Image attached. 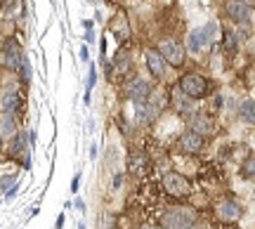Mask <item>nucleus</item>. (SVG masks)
<instances>
[{"label":"nucleus","instance_id":"nucleus-15","mask_svg":"<svg viewBox=\"0 0 255 229\" xmlns=\"http://www.w3.org/2000/svg\"><path fill=\"white\" fill-rule=\"evenodd\" d=\"M239 116L244 123H255V102L253 100H244L239 104Z\"/></svg>","mask_w":255,"mask_h":229},{"label":"nucleus","instance_id":"nucleus-28","mask_svg":"<svg viewBox=\"0 0 255 229\" xmlns=\"http://www.w3.org/2000/svg\"><path fill=\"white\" fill-rule=\"evenodd\" d=\"M0 144H2V135H0Z\"/></svg>","mask_w":255,"mask_h":229},{"label":"nucleus","instance_id":"nucleus-3","mask_svg":"<svg viewBox=\"0 0 255 229\" xmlns=\"http://www.w3.org/2000/svg\"><path fill=\"white\" fill-rule=\"evenodd\" d=\"M158 52L163 55V59L170 66H182L184 64V47L177 40H163L158 45Z\"/></svg>","mask_w":255,"mask_h":229},{"label":"nucleus","instance_id":"nucleus-19","mask_svg":"<svg viewBox=\"0 0 255 229\" xmlns=\"http://www.w3.org/2000/svg\"><path fill=\"white\" fill-rule=\"evenodd\" d=\"M225 47H227L229 52H234V50H237V38H234V33H232V31H227V33H225Z\"/></svg>","mask_w":255,"mask_h":229},{"label":"nucleus","instance_id":"nucleus-1","mask_svg":"<svg viewBox=\"0 0 255 229\" xmlns=\"http://www.w3.org/2000/svg\"><path fill=\"white\" fill-rule=\"evenodd\" d=\"M196 222V213L191 208H175V211H168L161 220V227L163 229H191Z\"/></svg>","mask_w":255,"mask_h":229},{"label":"nucleus","instance_id":"nucleus-29","mask_svg":"<svg viewBox=\"0 0 255 229\" xmlns=\"http://www.w3.org/2000/svg\"><path fill=\"white\" fill-rule=\"evenodd\" d=\"M191 229H194V227H191Z\"/></svg>","mask_w":255,"mask_h":229},{"label":"nucleus","instance_id":"nucleus-21","mask_svg":"<svg viewBox=\"0 0 255 229\" xmlns=\"http://www.w3.org/2000/svg\"><path fill=\"white\" fill-rule=\"evenodd\" d=\"M244 173L253 175V177H255V158H248L246 163H244Z\"/></svg>","mask_w":255,"mask_h":229},{"label":"nucleus","instance_id":"nucleus-22","mask_svg":"<svg viewBox=\"0 0 255 229\" xmlns=\"http://www.w3.org/2000/svg\"><path fill=\"white\" fill-rule=\"evenodd\" d=\"M0 5L5 9H12V5H19V0H0Z\"/></svg>","mask_w":255,"mask_h":229},{"label":"nucleus","instance_id":"nucleus-18","mask_svg":"<svg viewBox=\"0 0 255 229\" xmlns=\"http://www.w3.org/2000/svg\"><path fill=\"white\" fill-rule=\"evenodd\" d=\"M19 76H21V81H24V83L31 81V66H28V57L21 62V66H19Z\"/></svg>","mask_w":255,"mask_h":229},{"label":"nucleus","instance_id":"nucleus-6","mask_svg":"<svg viewBox=\"0 0 255 229\" xmlns=\"http://www.w3.org/2000/svg\"><path fill=\"white\" fill-rule=\"evenodd\" d=\"M215 28H218V26H215V21H210L206 28H194V31L189 33V40H187V43H189V50H191V52H199L203 45H208L210 40H213Z\"/></svg>","mask_w":255,"mask_h":229},{"label":"nucleus","instance_id":"nucleus-13","mask_svg":"<svg viewBox=\"0 0 255 229\" xmlns=\"http://www.w3.org/2000/svg\"><path fill=\"white\" fill-rule=\"evenodd\" d=\"M17 132V120L12 116V111H2L0 114V135L2 137H14Z\"/></svg>","mask_w":255,"mask_h":229},{"label":"nucleus","instance_id":"nucleus-27","mask_svg":"<svg viewBox=\"0 0 255 229\" xmlns=\"http://www.w3.org/2000/svg\"><path fill=\"white\" fill-rule=\"evenodd\" d=\"M241 2H246L248 7H251V5H255V0H241Z\"/></svg>","mask_w":255,"mask_h":229},{"label":"nucleus","instance_id":"nucleus-10","mask_svg":"<svg viewBox=\"0 0 255 229\" xmlns=\"http://www.w3.org/2000/svg\"><path fill=\"white\" fill-rule=\"evenodd\" d=\"M227 14L229 19H234L237 24H246L248 17H251V7L241 0H229L227 2Z\"/></svg>","mask_w":255,"mask_h":229},{"label":"nucleus","instance_id":"nucleus-14","mask_svg":"<svg viewBox=\"0 0 255 229\" xmlns=\"http://www.w3.org/2000/svg\"><path fill=\"white\" fill-rule=\"evenodd\" d=\"M19 104H21V100H19L17 90L2 92V97H0V107H2V111H17Z\"/></svg>","mask_w":255,"mask_h":229},{"label":"nucleus","instance_id":"nucleus-2","mask_svg":"<svg viewBox=\"0 0 255 229\" xmlns=\"http://www.w3.org/2000/svg\"><path fill=\"white\" fill-rule=\"evenodd\" d=\"M180 90L191 100H199V97H203L208 92V81L199 74H187L180 78Z\"/></svg>","mask_w":255,"mask_h":229},{"label":"nucleus","instance_id":"nucleus-7","mask_svg":"<svg viewBox=\"0 0 255 229\" xmlns=\"http://www.w3.org/2000/svg\"><path fill=\"white\" fill-rule=\"evenodd\" d=\"M126 95H128V100H132L135 104L146 102L149 95H151V85H149L144 78H135V81H130L126 85Z\"/></svg>","mask_w":255,"mask_h":229},{"label":"nucleus","instance_id":"nucleus-11","mask_svg":"<svg viewBox=\"0 0 255 229\" xmlns=\"http://www.w3.org/2000/svg\"><path fill=\"white\" fill-rule=\"evenodd\" d=\"M218 215L227 222L239 220V218H241V206H239L237 201H232V199H225V201L218 203Z\"/></svg>","mask_w":255,"mask_h":229},{"label":"nucleus","instance_id":"nucleus-16","mask_svg":"<svg viewBox=\"0 0 255 229\" xmlns=\"http://www.w3.org/2000/svg\"><path fill=\"white\" fill-rule=\"evenodd\" d=\"M26 149V132H17L14 137H12V144H9V151H12V156L21 154Z\"/></svg>","mask_w":255,"mask_h":229},{"label":"nucleus","instance_id":"nucleus-23","mask_svg":"<svg viewBox=\"0 0 255 229\" xmlns=\"http://www.w3.org/2000/svg\"><path fill=\"white\" fill-rule=\"evenodd\" d=\"M78 184H81V173L73 177V182H71V192H78Z\"/></svg>","mask_w":255,"mask_h":229},{"label":"nucleus","instance_id":"nucleus-17","mask_svg":"<svg viewBox=\"0 0 255 229\" xmlns=\"http://www.w3.org/2000/svg\"><path fill=\"white\" fill-rule=\"evenodd\" d=\"M175 107L182 111V114H189L191 111V97H187V95L180 90L177 95H175Z\"/></svg>","mask_w":255,"mask_h":229},{"label":"nucleus","instance_id":"nucleus-5","mask_svg":"<svg viewBox=\"0 0 255 229\" xmlns=\"http://www.w3.org/2000/svg\"><path fill=\"white\" fill-rule=\"evenodd\" d=\"M163 187H165V192L170 194V196H187L189 189H191L189 180L182 177V175H177V173H165Z\"/></svg>","mask_w":255,"mask_h":229},{"label":"nucleus","instance_id":"nucleus-12","mask_svg":"<svg viewBox=\"0 0 255 229\" xmlns=\"http://www.w3.org/2000/svg\"><path fill=\"white\" fill-rule=\"evenodd\" d=\"M189 130L199 132V135H213V120L203 114H194L189 118Z\"/></svg>","mask_w":255,"mask_h":229},{"label":"nucleus","instance_id":"nucleus-20","mask_svg":"<svg viewBox=\"0 0 255 229\" xmlns=\"http://www.w3.org/2000/svg\"><path fill=\"white\" fill-rule=\"evenodd\" d=\"M12 184H17V180H14L12 175H5V177L0 180V189H2V192H9V189H12Z\"/></svg>","mask_w":255,"mask_h":229},{"label":"nucleus","instance_id":"nucleus-26","mask_svg":"<svg viewBox=\"0 0 255 229\" xmlns=\"http://www.w3.org/2000/svg\"><path fill=\"white\" fill-rule=\"evenodd\" d=\"M142 229H163V227H156V225H144Z\"/></svg>","mask_w":255,"mask_h":229},{"label":"nucleus","instance_id":"nucleus-9","mask_svg":"<svg viewBox=\"0 0 255 229\" xmlns=\"http://www.w3.org/2000/svg\"><path fill=\"white\" fill-rule=\"evenodd\" d=\"M180 149L187 151V154H199L203 149V135L194 132V130H187L182 137H180Z\"/></svg>","mask_w":255,"mask_h":229},{"label":"nucleus","instance_id":"nucleus-4","mask_svg":"<svg viewBox=\"0 0 255 229\" xmlns=\"http://www.w3.org/2000/svg\"><path fill=\"white\" fill-rule=\"evenodd\" d=\"M2 55H5V64L9 66V69H14V71H19V66H21V62L26 59V55H24V50H21V45H19L14 38H9V40H5V45H2Z\"/></svg>","mask_w":255,"mask_h":229},{"label":"nucleus","instance_id":"nucleus-8","mask_svg":"<svg viewBox=\"0 0 255 229\" xmlns=\"http://www.w3.org/2000/svg\"><path fill=\"white\" fill-rule=\"evenodd\" d=\"M144 59H146L149 71L154 74V78H163L165 76V59H163V55H161L158 50H146Z\"/></svg>","mask_w":255,"mask_h":229},{"label":"nucleus","instance_id":"nucleus-24","mask_svg":"<svg viewBox=\"0 0 255 229\" xmlns=\"http://www.w3.org/2000/svg\"><path fill=\"white\" fill-rule=\"evenodd\" d=\"M81 59H83V62H88V47H85V45L81 47Z\"/></svg>","mask_w":255,"mask_h":229},{"label":"nucleus","instance_id":"nucleus-25","mask_svg":"<svg viewBox=\"0 0 255 229\" xmlns=\"http://www.w3.org/2000/svg\"><path fill=\"white\" fill-rule=\"evenodd\" d=\"M64 227V215H59V218H57V225H55V229H62Z\"/></svg>","mask_w":255,"mask_h":229}]
</instances>
